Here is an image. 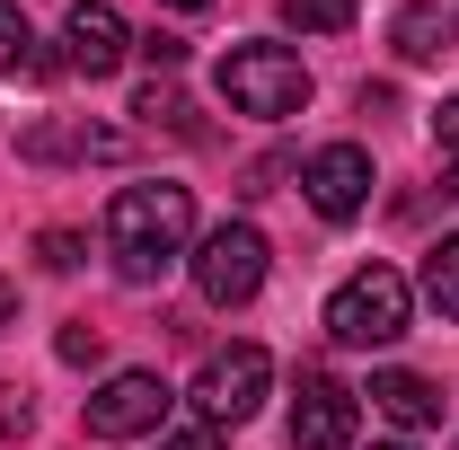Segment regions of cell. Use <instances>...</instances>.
<instances>
[{
    "instance_id": "obj_1",
    "label": "cell",
    "mask_w": 459,
    "mask_h": 450,
    "mask_svg": "<svg viewBox=\"0 0 459 450\" xmlns=\"http://www.w3.org/2000/svg\"><path fill=\"white\" fill-rule=\"evenodd\" d=\"M195 247V195L169 186V177H142L107 203V256L124 282H160Z\"/></svg>"
},
{
    "instance_id": "obj_2",
    "label": "cell",
    "mask_w": 459,
    "mask_h": 450,
    "mask_svg": "<svg viewBox=\"0 0 459 450\" xmlns=\"http://www.w3.org/2000/svg\"><path fill=\"white\" fill-rule=\"evenodd\" d=\"M221 98H230V115L283 124V115L309 107V62L291 45H230L221 54Z\"/></svg>"
},
{
    "instance_id": "obj_3",
    "label": "cell",
    "mask_w": 459,
    "mask_h": 450,
    "mask_svg": "<svg viewBox=\"0 0 459 450\" xmlns=\"http://www.w3.org/2000/svg\"><path fill=\"white\" fill-rule=\"evenodd\" d=\"M406 309H415V291H406L398 265H362V274H344L336 300H327V336L336 344H398Z\"/></svg>"
},
{
    "instance_id": "obj_4",
    "label": "cell",
    "mask_w": 459,
    "mask_h": 450,
    "mask_svg": "<svg viewBox=\"0 0 459 450\" xmlns=\"http://www.w3.org/2000/svg\"><path fill=\"white\" fill-rule=\"evenodd\" d=\"M265 229L256 221H221V229H204L195 238V291L212 300V309H238V300H256L265 291Z\"/></svg>"
},
{
    "instance_id": "obj_5",
    "label": "cell",
    "mask_w": 459,
    "mask_h": 450,
    "mask_svg": "<svg viewBox=\"0 0 459 450\" xmlns=\"http://www.w3.org/2000/svg\"><path fill=\"white\" fill-rule=\"evenodd\" d=\"M265 389H274V362H265V344H230V353H212L204 371H195V415L221 433V424H247L256 406H265Z\"/></svg>"
},
{
    "instance_id": "obj_6",
    "label": "cell",
    "mask_w": 459,
    "mask_h": 450,
    "mask_svg": "<svg viewBox=\"0 0 459 450\" xmlns=\"http://www.w3.org/2000/svg\"><path fill=\"white\" fill-rule=\"evenodd\" d=\"M169 424V380L160 371H115L107 389L89 397V433L98 442H142Z\"/></svg>"
},
{
    "instance_id": "obj_7",
    "label": "cell",
    "mask_w": 459,
    "mask_h": 450,
    "mask_svg": "<svg viewBox=\"0 0 459 450\" xmlns=\"http://www.w3.org/2000/svg\"><path fill=\"white\" fill-rule=\"evenodd\" d=\"M300 195H309L318 221H353V212L371 203V151H362V142L309 151V160H300Z\"/></svg>"
},
{
    "instance_id": "obj_8",
    "label": "cell",
    "mask_w": 459,
    "mask_h": 450,
    "mask_svg": "<svg viewBox=\"0 0 459 450\" xmlns=\"http://www.w3.org/2000/svg\"><path fill=\"white\" fill-rule=\"evenodd\" d=\"M353 415H362V397L344 380L300 371V389H291V450H344L353 442Z\"/></svg>"
},
{
    "instance_id": "obj_9",
    "label": "cell",
    "mask_w": 459,
    "mask_h": 450,
    "mask_svg": "<svg viewBox=\"0 0 459 450\" xmlns=\"http://www.w3.org/2000/svg\"><path fill=\"white\" fill-rule=\"evenodd\" d=\"M62 45H71V71H89V80H107V71H124V54H133V27L115 18L107 0H80L71 18H62Z\"/></svg>"
},
{
    "instance_id": "obj_10",
    "label": "cell",
    "mask_w": 459,
    "mask_h": 450,
    "mask_svg": "<svg viewBox=\"0 0 459 450\" xmlns=\"http://www.w3.org/2000/svg\"><path fill=\"white\" fill-rule=\"evenodd\" d=\"M371 415H389L398 433H424V424H442V389L424 371H380L371 380Z\"/></svg>"
},
{
    "instance_id": "obj_11",
    "label": "cell",
    "mask_w": 459,
    "mask_h": 450,
    "mask_svg": "<svg viewBox=\"0 0 459 450\" xmlns=\"http://www.w3.org/2000/svg\"><path fill=\"white\" fill-rule=\"evenodd\" d=\"M389 45H398V62H442L451 54V18H442L433 0H406L398 27H389Z\"/></svg>"
},
{
    "instance_id": "obj_12",
    "label": "cell",
    "mask_w": 459,
    "mask_h": 450,
    "mask_svg": "<svg viewBox=\"0 0 459 450\" xmlns=\"http://www.w3.org/2000/svg\"><path fill=\"white\" fill-rule=\"evenodd\" d=\"M36 71H54V62L36 45V27L18 18V0H0V80H36Z\"/></svg>"
},
{
    "instance_id": "obj_13",
    "label": "cell",
    "mask_w": 459,
    "mask_h": 450,
    "mask_svg": "<svg viewBox=\"0 0 459 450\" xmlns=\"http://www.w3.org/2000/svg\"><path fill=\"white\" fill-rule=\"evenodd\" d=\"M27 160H124V133H62V124H45V133H27Z\"/></svg>"
},
{
    "instance_id": "obj_14",
    "label": "cell",
    "mask_w": 459,
    "mask_h": 450,
    "mask_svg": "<svg viewBox=\"0 0 459 450\" xmlns=\"http://www.w3.org/2000/svg\"><path fill=\"white\" fill-rule=\"evenodd\" d=\"M133 115L160 124V133H177V142H204V124H195V107H186V89H169V80H151V89L133 98Z\"/></svg>"
},
{
    "instance_id": "obj_15",
    "label": "cell",
    "mask_w": 459,
    "mask_h": 450,
    "mask_svg": "<svg viewBox=\"0 0 459 450\" xmlns=\"http://www.w3.org/2000/svg\"><path fill=\"white\" fill-rule=\"evenodd\" d=\"M283 9V27H300V36H344L353 27V0H274Z\"/></svg>"
},
{
    "instance_id": "obj_16",
    "label": "cell",
    "mask_w": 459,
    "mask_h": 450,
    "mask_svg": "<svg viewBox=\"0 0 459 450\" xmlns=\"http://www.w3.org/2000/svg\"><path fill=\"white\" fill-rule=\"evenodd\" d=\"M424 300H433L442 318H459V238H442V247L424 256Z\"/></svg>"
},
{
    "instance_id": "obj_17",
    "label": "cell",
    "mask_w": 459,
    "mask_h": 450,
    "mask_svg": "<svg viewBox=\"0 0 459 450\" xmlns=\"http://www.w3.org/2000/svg\"><path fill=\"white\" fill-rule=\"evenodd\" d=\"M54 353H62V362H80V371H89V362L107 353V336H98V327H62V336H54Z\"/></svg>"
},
{
    "instance_id": "obj_18",
    "label": "cell",
    "mask_w": 459,
    "mask_h": 450,
    "mask_svg": "<svg viewBox=\"0 0 459 450\" xmlns=\"http://www.w3.org/2000/svg\"><path fill=\"white\" fill-rule=\"evenodd\" d=\"M36 256H45L54 274H71V265H80V229H45V238H36Z\"/></svg>"
},
{
    "instance_id": "obj_19",
    "label": "cell",
    "mask_w": 459,
    "mask_h": 450,
    "mask_svg": "<svg viewBox=\"0 0 459 450\" xmlns=\"http://www.w3.org/2000/svg\"><path fill=\"white\" fill-rule=\"evenodd\" d=\"M433 142H442V160H459V98L433 107Z\"/></svg>"
},
{
    "instance_id": "obj_20",
    "label": "cell",
    "mask_w": 459,
    "mask_h": 450,
    "mask_svg": "<svg viewBox=\"0 0 459 450\" xmlns=\"http://www.w3.org/2000/svg\"><path fill=\"white\" fill-rule=\"evenodd\" d=\"M151 450H221V433H212V424H195V433H160Z\"/></svg>"
},
{
    "instance_id": "obj_21",
    "label": "cell",
    "mask_w": 459,
    "mask_h": 450,
    "mask_svg": "<svg viewBox=\"0 0 459 450\" xmlns=\"http://www.w3.org/2000/svg\"><path fill=\"white\" fill-rule=\"evenodd\" d=\"M142 54L160 62V71H177V62H186V45H177V36H142Z\"/></svg>"
},
{
    "instance_id": "obj_22",
    "label": "cell",
    "mask_w": 459,
    "mask_h": 450,
    "mask_svg": "<svg viewBox=\"0 0 459 450\" xmlns=\"http://www.w3.org/2000/svg\"><path fill=\"white\" fill-rule=\"evenodd\" d=\"M0 327H18V282H0Z\"/></svg>"
},
{
    "instance_id": "obj_23",
    "label": "cell",
    "mask_w": 459,
    "mask_h": 450,
    "mask_svg": "<svg viewBox=\"0 0 459 450\" xmlns=\"http://www.w3.org/2000/svg\"><path fill=\"white\" fill-rule=\"evenodd\" d=\"M169 9H186V18H195V9H212V0H169Z\"/></svg>"
},
{
    "instance_id": "obj_24",
    "label": "cell",
    "mask_w": 459,
    "mask_h": 450,
    "mask_svg": "<svg viewBox=\"0 0 459 450\" xmlns=\"http://www.w3.org/2000/svg\"><path fill=\"white\" fill-rule=\"evenodd\" d=\"M371 450H415V442H371Z\"/></svg>"
},
{
    "instance_id": "obj_25",
    "label": "cell",
    "mask_w": 459,
    "mask_h": 450,
    "mask_svg": "<svg viewBox=\"0 0 459 450\" xmlns=\"http://www.w3.org/2000/svg\"><path fill=\"white\" fill-rule=\"evenodd\" d=\"M451 54H459V18H451Z\"/></svg>"
},
{
    "instance_id": "obj_26",
    "label": "cell",
    "mask_w": 459,
    "mask_h": 450,
    "mask_svg": "<svg viewBox=\"0 0 459 450\" xmlns=\"http://www.w3.org/2000/svg\"><path fill=\"white\" fill-rule=\"evenodd\" d=\"M451 203H459V177H451Z\"/></svg>"
}]
</instances>
